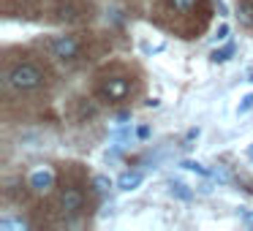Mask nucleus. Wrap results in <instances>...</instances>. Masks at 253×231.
<instances>
[{"label":"nucleus","instance_id":"1","mask_svg":"<svg viewBox=\"0 0 253 231\" xmlns=\"http://www.w3.org/2000/svg\"><path fill=\"white\" fill-rule=\"evenodd\" d=\"M41 82H44V74L33 63H17L6 71V84L11 90H22L25 93V90H36Z\"/></svg>","mask_w":253,"mask_h":231},{"label":"nucleus","instance_id":"2","mask_svg":"<svg viewBox=\"0 0 253 231\" xmlns=\"http://www.w3.org/2000/svg\"><path fill=\"white\" fill-rule=\"evenodd\" d=\"M128 93H131V82H128L126 77H109V79H104L101 87H98V98L109 101V104H117V101L128 98Z\"/></svg>","mask_w":253,"mask_h":231},{"label":"nucleus","instance_id":"3","mask_svg":"<svg viewBox=\"0 0 253 231\" xmlns=\"http://www.w3.org/2000/svg\"><path fill=\"white\" fill-rule=\"evenodd\" d=\"M79 49H82V44H79L77 36H55L49 41V52L57 60H74L79 55Z\"/></svg>","mask_w":253,"mask_h":231},{"label":"nucleus","instance_id":"4","mask_svg":"<svg viewBox=\"0 0 253 231\" xmlns=\"http://www.w3.org/2000/svg\"><path fill=\"white\" fill-rule=\"evenodd\" d=\"M57 207H60L63 215H77V212H82V207H84L82 191H77V188H63V191H60V198H57Z\"/></svg>","mask_w":253,"mask_h":231},{"label":"nucleus","instance_id":"5","mask_svg":"<svg viewBox=\"0 0 253 231\" xmlns=\"http://www.w3.org/2000/svg\"><path fill=\"white\" fill-rule=\"evenodd\" d=\"M52 185H55V171L46 169V166L30 174V188H33V191L46 193V191H52Z\"/></svg>","mask_w":253,"mask_h":231},{"label":"nucleus","instance_id":"6","mask_svg":"<svg viewBox=\"0 0 253 231\" xmlns=\"http://www.w3.org/2000/svg\"><path fill=\"white\" fill-rule=\"evenodd\" d=\"M144 177L139 174V171H126V174L117 180V185H120V191H136L139 185H142Z\"/></svg>","mask_w":253,"mask_h":231},{"label":"nucleus","instance_id":"7","mask_svg":"<svg viewBox=\"0 0 253 231\" xmlns=\"http://www.w3.org/2000/svg\"><path fill=\"white\" fill-rule=\"evenodd\" d=\"M231 55H234V44H226V46H220V49H215L212 55H210V60L212 63H226V60H231Z\"/></svg>","mask_w":253,"mask_h":231},{"label":"nucleus","instance_id":"8","mask_svg":"<svg viewBox=\"0 0 253 231\" xmlns=\"http://www.w3.org/2000/svg\"><path fill=\"white\" fill-rule=\"evenodd\" d=\"M196 3H199V0H169V6L174 8L177 14H188V11H193V8H196Z\"/></svg>","mask_w":253,"mask_h":231},{"label":"nucleus","instance_id":"9","mask_svg":"<svg viewBox=\"0 0 253 231\" xmlns=\"http://www.w3.org/2000/svg\"><path fill=\"white\" fill-rule=\"evenodd\" d=\"M0 229L3 231H25L28 223H25V220H17V218H3L0 220Z\"/></svg>","mask_w":253,"mask_h":231},{"label":"nucleus","instance_id":"10","mask_svg":"<svg viewBox=\"0 0 253 231\" xmlns=\"http://www.w3.org/2000/svg\"><path fill=\"white\" fill-rule=\"evenodd\" d=\"M171 196H177V198H182V201H191L193 198V193L188 191V185H182V182H171Z\"/></svg>","mask_w":253,"mask_h":231},{"label":"nucleus","instance_id":"11","mask_svg":"<svg viewBox=\"0 0 253 231\" xmlns=\"http://www.w3.org/2000/svg\"><path fill=\"white\" fill-rule=\"evenodd\" d=\"M182 169H188V171H196V174H202V177H210V169L207 166H202L199 160H182Z\"/></svg>","mask_w":253,"mask_h":231},{"label":"nucleus","instance_id":"12","mask_svg":"<svg viewBox=\"0 0 253 231\" xmlns=\"http://www.w3.org/2000/svg\"><path fill=\"white\" fill-rule=\"evenodd\" d=\"M93 188H95L98 193H106V191L112 188V180H109L106 174H95V177H93Z\"/></svg>","mask_w":253,"mask_h":231},{"label":"nucleus","instance_id":"13","mask_svg":"<svg viewBox=\"0 0 253 231\" xmlns=\"http://www.w3.org/2000/svg\"><path fill=\"white\" fill-rule=\"evenodd\" d=\"M253 109V93H248L245 98H242V104L237 106V115H245V112H251Z\"/></svg>","mask_w":253,"mask_h":231},{"label":"nucleus","instance_id":"14","mask_svg":"<svg viewBox=\"0 0 253 231\" xmlns=\"http://www.w3.org/2000/svg\"><path fill=\"white\" fill-rule=\"evenodd\" d=\"M210 177H212V180H218L220 185H223V182H229V174H226L223 169H212V171H210Z\"/></svg>","mask_w":253,"mask_h":231},{"label":"nucleus","instance_id":"15","mask_svg":"<svg viewBox=\"0 0 253 231\" xmlns=\"http://www.w3.org/2000/svg\"><path fill=\"white\" fill-rule=\"evenodd\" d=\"M240 11H242V19H245L248 25H253V8L248 6V3H242V8H240Z\"/></svg>","mask_w":253,"mask_h":231},{"label":"nucleus","instance_id":"16","mask_svg":"<svg viewBox=\"0 0 253 231\" xmlns=\"http://www.w3.org/2000/svg\"><path fill=\"white\" fill-rule=\"evenodd\" d=\"M226 36H229V25H220V28H218V33H215V38H218V41H223Z\"/></svg>","mask_w":253,"mask_h":231},{"label":"nucleus","instance_id":"17","mask_svg":"<svg viewBox=\"0 0 253 231\" xmlns=\"http://www.w3.org/2000/svg\"><path fill=\"white\" fill-rule=\"evenodd\" d=\"M136 136H139V139H147V136H150V128H147V125H142V128L136 131Z\"/></svg>","mask_w":253,"mask_h":231},{"label":"nucleus","instance_id":"18","mask_svg":"<svg viewBox=\"0 0 253 231\" xmlns=\"http://www.w3.org/2000/svg\"><path fill=\"white\" fill-rule=\"evenodd\" d=\"M242 220H245L248 226H253V212H242Z\"/></svg>","mask_w":253,"mask_h":231},{"label":"nucleus","instance_id":"19","mask_svg":"<svg viewBox=\"0 0 253 231\" xmlns=\"http://www.w3.org/2000/svg\"><path fill=\"white\" fill-rule=\"evenodd\" d=\"M199 136V128H191V131H188V142H191V139H196Z\"/></svg>","mask_w":253,"mask_h":231},{"label":"nucleus","instance_id":"20","mask_svg":"<svg viewBox=\"0 0 253 231\" xmlns=\"http://www.w3.org/2000/svg\"><path fill=\"white\" fill-rule=\"evenodd\" d=\"M248 158H253V144H251V147H248Z\"/></svg>","mask_w":253,"mask_h":231},{"label":"nucleus","instance_id":"21","mask_svg":"<svg viewBox=\"0 0 253 231\" xmlns=\"http://www.w3.org/2000/svg\"><path fill=\"white\" fill-rule=\"evenodd\" d=\"M251 82H253V74H251Z\"/></svg>","mask_w":253,"mask_h":231}]
</instances>
